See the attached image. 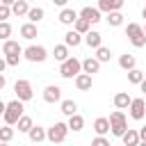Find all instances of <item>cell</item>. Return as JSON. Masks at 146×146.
I'll use <instances>...</instances> for the list:
<instances>
[{"instance_id": "obj_1", "label": "cell", "mask_w": 146, "mask_h": 146, "mask_svg": "<svg viewBox=\"0 0 146 146\" xmlns=\"http://www.w3.org/2000/svg\"><path fill=\"white\" fill-rule=\"evenodd\" d=\"M125 36L130 39V43L135 48H144L146 46V32L139 23H128L125 25Z\"/></svg>"}, {"instance_id": "obj_39", "label": "cell", "mask_w": 146, "mask_h": 146, "mask_svg": "<svg viewBox=\"0 0 146 146\" xmlns=\"http://www.w3.org/2000/svg\"><path fill=\"white\" fill-rule=\"evenodd\" d=\"M7 66H9V64H7V59H5V57H0V73H2Z\"/></svg>"}, {"instance_id": "obj_22", "label": "cell", "mask_w": 146, "mask_h": 146, "mask_svg": "<svg viewBox=\"0 0 146 146\" xmlns=\"http://www.w3.org/2000/svg\"><path fill=\"white\" fill-rule=\"evenodd\" d=\"M94 130H96V135H105V132H110V119L98 116V119L94 121Z\"/></svg>"}, {"instance_id": "obj_31", "label": "cell", "mask_w": 146, "mask_h": 146, "mask_svg": "<svg viewBox=\"0 0 146 146\" xmlns=\"http://www.w3.org/2000/svg\"><path fill=\"white\" fill-rule=\"evenodd\" d=\"M141 80H144V73H141L139 68H130V71H128V82H130V84H139Z\"/></svg>"}, {"instance_id": "obj_44", "label": "cell", "mask_w": 146, "mask_h": 146, "mask_svg": "<svg viewBox=\"0 0 146 146\" xmlns=\"http://www.w3.org/2000/svg\"><path fill=\"white\" fill-rule=\"evenodd\" d=\"M139 89H141V91H144V94H146V78H144V80H141V82H139Z\"/></svg>"}, {"instance_id": "obj_3", "label": "cell", "mask_w": 146, "mask_h": 146, "mask_svg": "<svg viewBox=\"0 0 146 146\" xmlns=\"http://www.w3.org/2000/svg\"><path fill=\"white\" fill-rule=\"evenodd\" d=\"M110 130H112V135L114 137H121L125 130H128V121H125V114L116 107V112H112L110 114Z\"/></svg>"}, {"instance_id": "obj_10", "label": "cell", "mask_w": 146, "mask_h": 146, "mask_svg": "<svg viewBox=\"0 0 146 146\" xmlns=\"http://www.w3.org/2000/svg\"><path fill=\"white\" fill-rule=\"evenodd\" d=\"M80 16H82V18H87L89 23H98V21H103V18H100V9H98V7H82V9H80Z\"/></svg>"}, {"instance_id": "obj_43", "label": "cell", "mask_w": 146, "mask_h": 146, "mask_svg": "<svg viewBox=\"0 0 146 146\" xmlns=\"http://www.w3.org/2000/svg\"><path fill=\"white\" fill-rule=\"evenodd\" d=\"M5 110H7V103H2V100H0V116L5 114Z\"/></svg>"}, {"instance_id": "obj_38", "label": "cell", "mask_w": 146, "mask_h": 146, "mask_svg": "<svg viewBox=\"0 0 146 146\" xmlns=\"http://www.w3.org/2000/svg\"><path fill=\"white\" fill-rule=\"evenodd\" d=\"M91 144H94V146H110V141H107V139H105L103 135H98V137H96V139H94Z\"/></svg>"}, {"instance_id": "obj_9", "label": "cell", "mask_w": 146, "mask_h": 146, "mask_svg": "<svg viewBox=\"0 0 146 146\" xmlns=\"http://www.w3.org/2000/svg\"><path fill=\"white\" fill-rule=\"evenodd\" d=\"M43 100L50 103V105H52V103H59V100H62V89H59L57 84H48V87L43 89Z\"/></svg>"}, {"instance_id": "obj_20", "label": "cell", "mask_w": 146, "mask_h": 146, "mask_svg": "<svg viewBox=\"0 0 146 146\" xmlns=\"http://www.w3.org/2000/svg\"><path fill=\"white\" fill-rule=\"evenodd\" d=\"M98 68H100V59L98 57H87L82 62V71L84 73H98Z\"/></svg>"}, {"instance_id": "obj_8", "label": "cell", "mask_w": 146, "mask_h": 146, "mask_svg": "<svg viewBox=\"0 0 146 146\" xmlns=\"http://www.w3.org/2000/svg\"><path fill=\"white\" fill-rule=\"evenodd\" d=\"M130 116L135 121H141L146 116V100L144 98H132V103H130Z\"/></svg>"}, {"instance_id": "obj_21", "label": "cell", "mask_w": 146, "mask_h": 146, "mask_svg": "<svg viewBox=\"0 0 146 146\" xmlns=\"http://www.w3.org/2000/svg\"><path fill=\"white\" fill-rule=\"evenodd\" d=\"M82 128H84V119H82L78 112H75V114H71V116H68V130H73V132H80Z\"/></svg>"}, {"instance_id": "obj_12", "label": "cell", "mask_w": 146, "mask_h": 146, "mask_svg": "<svg viewBox=\"0 0 146 146\" xmlns=\"http://www.w3.org/2000/svg\"><path fill=\"white\" fill-rule=\"evenodd\" d=\"M91 84H94V82H91V73H84V71H82V73L75 75V87H78L80 91H89Z\"/></svg>"}, {"instance_id": "obj_15", "label": "cell", "mask_w": 146, "mask_h": 146, "mask_svg": "<svg viewBox=\"0 0 146 146\" xmlns=\"http://www.w3.org/2000/svg\"><path fill=\"white\" fill-rule=\"evenodd\" d=\"M121 7H123V0H98V9L105 11V14H110L114 9H121Z\"/></svg>"}, {"instance_id": "obj_41", "label": "cell", "mask_w": 146, "mask_h": 146, "mask_svg": "<svg viewBox=\"0 0 146 146\" xmlns=\"http://www.w3.org/2000/svg\"><path fill=\"white\" fill-rule=\"evenodd\" d=\"M52 2H55L57 7H66V2H68V0H52Z\"/></svg>"}, {"instance_id": "obj_24", "label": "cell", "mask_w": 146, "mask_h": 146, "mask_svg": "<svg viewBox=\"0 0 146 146\" xmlns=\"http://www.w3.org/2000/svg\"><path fill=\"white\" fill-rule=\"evenodd\" d=\"M135 64H137L135 55H121V57H119V66H121L123 71H130V68H135Z\"/></svg>"}, {"instance_id": "obj_28", "label": "cell", "mask_w": 146, "mask_h": 146, "mask_svg": "<svg viewBox=\"0 0 146 146\" xmlns=\"http://www.w3.org/2000/svg\"><path fill=\"white\" fill-rule=\"evenodd\" d=\"M43 16H46V11H43L41 7H30V11H27V18H30L32 23H39Z\"/></svg>"}, {"instance_id": "obj_40", "label": "cell", "mask_w": 146, "mask_h": 146, "mask_svg": "<svg viewBox=\"0 0 146 146\" xmlns=\"http://www.w3.org/2000/svg\"><path fill=\"white\" fill-rule=\"evenodd\" d=\"M139 139H141V141H144V144H146V125H144V128H141V130H139Z\"/></svg>"}, {"instance_id": "obj_36", "label": "cell", "mask_w": 146, "mask_h": 146, "mask_svg": "<svg viewBox=\"0 0 146 146\" xmlns=\"http://www.w3.org/2000/svg\"><path fill=\"white\" fill-rule=\"evenodd\" d=\"M9 14H11V7L0 2V21H7V18H9Z\"/></svg>"}, {"instance_id": "obj_32", "label": "cell", "mask_w": 146, "mask_h": 146, "mask_svg": "<svg viewBox=\"0 0 146 146\" xmlns=\"http://www.w3.org/2000/svg\"><path fill=\"white\" fill-rule=\"evenodd\" d=\"M16 125H18V132H30V128H32L34 123H32V119H30V116H25V114H23V116L18 119V123H16Z\"/></svg>"}, {"instance_id": "obj_7", "label": "cell", "mask_w": 146, "mask_h": 146, "mask_svg": "<svg viewBox=\"0 0 146 146\" xmlns=\"http://www.w3.org/2000/svg\"><path fill=\"white\" fill-rule=\"evenodd\" d=\"M14 91H16V98H21L23 103H25V100H30V98L34 96V91H32V84H30L27 80H16V84H14Z\"/></svg>"}, {"instance_id": "obj_45", "label": "cell", "mask_w": 146, "mask_h": 146, "mask_svg": "<svg viewBox=\"0 0 146 146\" xmlns=\"http://www.w3.org/2000/svg\"><path fill=\"white\" fill-rule=\"evenodd\" d=\"M14 2H16V0H2V5H9V7H11Z\"/></svg>"}, {"instance_id": "obj_29", "label": "cell", "mask_w": 146, "mask_h": 146, "mask_svg": "<svg viewBox=\"0 0 146 146\" xmlns=\"http://www.w3.org/2000/svg\"><path fill=\"white\" fill-rule=\"evenodd\" d=\"M89 25H91V23H89L87 18H82V16H78V21L73 23V30H78L80 34H87V32H89Z\"/></svg>"}, {"instance_id": "obj_34", "label": "cell", "mask_w": 146, "mask_h": 146, "mask_svg": "<svg viewBox=\"0 0 146 146\" xmlns=\"http://www.w3.org/2000/svg\"><path fill=\"white\" fill-rule=\"evenodd\" d=\"M14 139V128L7 123L5 128H0V141H11Z\"/></svg>"}, {"instance_id": "obj_13", "label": "cell", "mask_w": 146, "mask_h": 146, "mask_svg": "<svg viewBox=\"0 0 146 146\" xmlns=\"http://www.w3.org/2000/svg\"><path fill=\"white\" fill-rule=\"evenodd\" d=\"M21 36L23 39H27V41H32L34 36H39V30H36V23H25V25H21Z\"/></svg>"}, {"instance_id": "obj_19", "label": "cell", "mask_w": 146, "mask_h": 146, "mask_svg": "<svg viewBox=\"0 0 146 146\" xmlns=\"http://www.w3.org/2000/svg\"><path fill=\"white\" fill-rule=\"evenodd\" d=\"M121 139H123V144H125V146H137V144L141 141V139H139V132H137V130H132V128H128V130L121 135Z\"/></svg>"}, {"instance_id": "obj_6", "label": "cell", "mask_w": 146, "mask_h": 146, "mask_svg": "<svg viewBox=\"0 0 146 146\" xmlns=\"http://www.w3.org/2000/svg\"><path fill=\"white\" fill-rule=\"evenodd\" d=\"M23 57H25L27 62H46L48 50H46L43 46H27V48L23 50Z\"/></svg>"}, {"instance_id": "obj_16", "label": "cell", "mask_w": 146, "mask_h": 146, "mask_svg": "<svg viewBox=\"0 0 146 146\" xmlns=\"http://www.w3.org/2000/svg\"><path fill=\"white\" fill-rule=\"evenodd\" d=\"M64 43H66L68 48H71V46L75 48V46H80V43H82V34H80L78 30H68V32L64 34Z\"/></svg>"}, {"instance_id": "obj_49", "label": "cell", "mask_w": 146, "mask_h": 146, "mask_svg": "<svg viewBox=\"0 0 146 146\" xmlns=\"http://www.w3.org/2000/svg\"><path fill=\"white\" fill-rule=\"evenodd\" d=\"M27 2H30V0H27Z\"/></svg>"}, {"instance_id": "obj_23", "label": "cell", "mask_w": 146, "mask_h": 146, "mask_svg": "<svg viewBox=\"0 0 146 146\" xmlns=\"http://www.w3.org/2000/svg\"><path fill=\"white\" fill-rule=\"evenodd\" d=\"M27 11H30L27 0H16V2L11 5V14H16V16H27Z\"/></svg>"}, {"instance_id": "obj_14", "label": "cell", "mask_w": 146, "mask_h": 146, "mask_svg": "<svg viewBox=\"0 0 146 146\" xmlns=\"http://www.w3.org/2000/svg\"><path fill=\"white\" fill-rule=\"evenodd\" d=\"M84 43H87L89 48H98V46H103V36H100V32L89 30V32L84 34Z\"/></svg>"}, {"instance_id": "obj_46", "label": "cell", "mask_w": 146, "mask_h": 146, "mask_svg": "<svg viewBox=\"0 0 146 146\" xmlns=\"http://www.w3.org/2000/svg\"><path fill=\"white\" fill-rule=\"evenodd\" d=\"M141 18H146V7H144V9H141Z\"/></svg>"}, {"instance_id": "obj_27", "label": "cell", "mask_w": 146, "mask_h": 146, "mask_svg": "<svg viewBox=\"0 0 146 146\" xmlns=\"http://www.w3.org/2000/svg\"><path fill=\"white\" fill-rule=\"evenodd\" d=\"M27 135H30V139H32V141H43V139H46V130H43L41 125H32Z\"/></svg>"}, {"instance_id": "obj_33", "label": "cell", "mask_w": 146, "mask_h": 146, "mask_svg": "<svg viewBox=\"0 0 146 146\" xmlns=\"http://www.w3.org/2000/svg\"><path fill=\"white\" fill-rule=\"evenodd\" d=\"M96 57H98V59H100V64H103V62H110L112 52H110V48H105V46H98V48H96Z\"/></svg>"}, {"instance_id": "obj_18", "label": "cell", "mask_w": 146, "mask_h": 146, "mask_svg": "<svg viewBox=\"0 0 146 146\" xmlns=\"http://www.w3.org/2000/svg\"><path fill=\"white\" fill-rule=\"evenodd\" d=\"M130 103H132V98H130V94H128V91H119V94L114 96V107H119V110L130 107Z\"/></svg>"}, {"instance_id": "obj_47", "label": "cell", "mask_w": 146, "mask_h": 146, "mask_svg": "<svg viewBox=\"0 0 146 146\" xmlns=\"http://www.w3.org/2000/svg\"><path fill=\"white\" fill-rule=\"evenodd\" d=\"M144 32H146V25H144Z\"/></svg>"}, {"instance_id": "obj_17", "label": "cell", "mask_w": 146, "mask_h": 146, "mask_svg": "<svg viewBox=\"0 0 146 146\" xmlns=\"http://www.w3.org/2000/svg\"><path fill=\"white\" fill-rule=\"evenodd\" d=\"M2 55H23V48L18 46V41L7 39V41L2 43Z\"/></svg>"}, {"instance_id": "obj_42", "label": "cell", "mask_w": 146, "mask_h": 146, "mask_svg": "<svg viewBox=\"0 0 146 146\" xmlns=\"http://www.w3.org/2000/svg\"><path fill=\"white\" fill-rule=\"evenodd\" d=\"M5 84H7V80H5V75H2V73H0V91H2V89H5Z\"/></svg>"}, {"instance_id": "obj_2", "label": "cell", "mask_w": 146, "mask_h": 146, "mask_svg": "<svg viewBox=\"0 0 146 146\" xmlns=\"http://www.w3.org/2000/svg\"><path fill=\"white\" fill-rule=\"evenodd\" d=\"M23 100L21 98H16V100H11V103H7V110H5V114H2V119H5V123H9V125H16L18 123V119L23 116Z\"/></svg>"}, {"instance_id": "obj_48", "label": "cell", "mask_w": 146, "mask_h": 146, "mask_svg": "<svg viewBox=\"0 0 146 146\" xmlns=\"http://www.w3.org/2000/svg\"><path fill=\"white\" fill-rule=\"evenodd\" d=\"M0 2H2V0H0Z\"/></svg>"}, {"instance_id": "obj_4", "label": "cell", "mask_w": 146, "mask_h": 146, "mask_svg": "<svg viewBox=\"0 0 146 146\" xmlns=\"http://www.w3.org/2000/svg\"><path fill=\"white\" fill-rule=\"evenodd\" d=\"M80 71H82V62H80L78 57H68V59H64V62H62V66H59V75H62V78H66V80L75 78Z\"/></svg>"}, {"instance_id": "obj_5", "label": "cell", "mask_w": 146, "mask_h": 146, "mask_svg": "<svg viewBox=\"0 0 146 146\" xmlns=\"http://www.w3.org/2000/svg\"><path fill=\"white\" fill-rule=\"evenodd\" d=\"M66 135H68V123H62V121H57L55 125H50V128L46 130V139H48V141H52V144L64 141V139H66Z\"/></svg>"}, {"instance_id": "obj_37", "label": "cell", "mask_w": 146, "mask_h": 146, "mask_svg": "<svg viewBox=\"0 0 146 146\" xmlns=\"http://www.w3.org/2000/svg\"><path fill=\"white\" fill-rule=\"evenodd\" d=\"M21 57H23V55H5V59H7V64H9V66H18Z\"/></svg>"}, {"instance_id": "obj_30", "label": "cell", "mask_w": 146, "mask_h": 146, "mask_svg": "<svg viewBox=\"0 0 146 146\" xmlns=\"http://www.w3.org/2000/svg\"><path fill=\"white\" fill-rule=\"evenodd\" d=\"M52 55H55V59H59V62L68 59V46H66V43H62V46H55Z\"/></svg>"}, {"instance_id": "obj_26", "label": "cell", "mask_w": 146, "mask_h": 146, "mask_svg": "<svg viewBox=\"0 0 146 146\" xmlns=\"http://www.w3.org/2000/svg\"><path fill=\"white\" fill-rule=\"evenodd\" d=\"M59 107H62L59 112H62V114H66V116H71V114H75V112H78V103H75V100H62V105H59Z\"/></svg>"}, {"instance_id": "obj_25", "label": "cell", "mask_w": 146, "mask_h": 146, "mask_svg": "<svg viewBox=\"0 0 146 146\" xmlns=\"http://www.w3.org/2000/svg\"><path fill=\"white\" fill-rule=\"evenodd\" d=\"M107 23H110L112 27H119V25H123V14H121L119 9L110 11V14H107Z\"/></svg>"}, {"instance_id": "obj_11", "label": "cell", "mask_w": 146, "mask_h": 146, "mask_svg": "<svg viewBox=\"0 0 146 146\" xmlns=\"http://www.w3.org/2000/svg\"><path fill=\"white\" fill-rule=\"evenodd\" d=\"M78 16H80V14H78L75 9H68V7H64V9L59 11V23H62V25H73V23L78 21Z\"/></svg>"}, {"instance_id": "obj_35", "label": "cell", "mask_w": 146, "mask_h": 146, "mask_svg": "<svg viewBox=\"0 0 146 146\" xmlns=\"http://www.w3.org/2000/svg\"><path fill=\"white\" fill-rule=\"evenodd\" d=\"M9 36H11V25H9L7 21H0V39L7 41Z\"/></svg>"}]
</instances>
